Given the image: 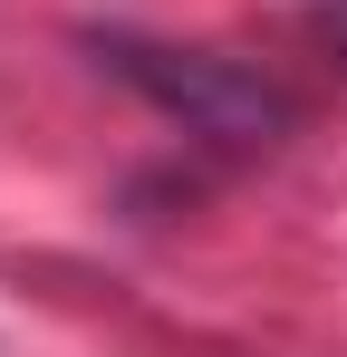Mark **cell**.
Listing matches in <instances>:
<instances>
[{"mask_svg": "<svg viewBox=\"0 0 347 357\" xmlns=\"http://www.w3.org/2000/svg\"><path fill=\"white\" fill-rule=\"evenodd\" d=\"M97 59L125 77V87H145L164 116H183L193 135H222V145H270L289 135V97L270 77H251V68L231 59H203V49H155V39H97Z\"/></svg>", "mask_w": 347, "mask_h": 357, "instance_id": "1", "label": "cell"}]
</instances>
